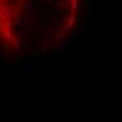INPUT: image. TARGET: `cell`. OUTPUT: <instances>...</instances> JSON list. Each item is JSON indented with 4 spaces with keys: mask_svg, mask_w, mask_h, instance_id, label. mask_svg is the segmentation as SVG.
<instances>
[{
    "mask_svg": "<svg viewBox=\"0 0 122 122\" xmlns=\"http://www.w3.org/2000/svg\"><path fill=\"white\" fill-rule=\"evenodd\" d=\"M74 23H76V13L70 11V15H69V17H67V20H66L65 30H66V31H70V30L74 27Z\"/></svg>",
    "mask_w": 122,
    "mask_h": 122,
    "instance_id": "6da1fadb",
    "label": "cell"
},
{
    "mask_svg": "<svg viewBox=\"0 0 122 122\" xmlns=\"http://www.w3.org/2000/svg\"><path fill=\"white\" fill-rule=\"evenodd\" d=\"M67 44H69L67 41H65V39H59V41H56V42L53 44V46H55L56 49H61V51H62V49L66 48V45H67Z\"/></svg>",
    "mask_w": 122,
    "mask_h": 122,
    "instance_id": "7a4b0ae2",
    "label": "cell"
},
{
    "mask_svg": "<svg viewBox=\"0 0 122 122\" xmlns=\"http://www.w3.org/2000/svg\"><path fill=\"white\" fill-rule=\"evenodd\" d=\"M61 10H58V9H56V10H53V15H52V21H53V23H58V20H59V18H61Z\"/></svg>",
    "mask_w": 122,
    "mask_h": 122,
    "instance_id": "3957f363",
    "label": "cell"
},
{
    "mask_svg": "<svg viewBox=\"0 0 122 122\" xmlns=\"http://www.w3.org/2000/svg\"><path fill=\"white\" fill-rule=\"evenodd\" d=\"M76 31H77V32H76V34H81V32H83V28H77V30H76Z\"/></svg>",
    "mask_w": 122,
    "mask_h": 122,
    "instance_id": "277c9868",
    "label": "cell"
},
{
    "mask_svg": "<svg viewBox=\"0 0 122 122\" xmlns=\"http://www.w3.org/2000/svg\"><path fill=\"white\" fill-rule=\"evenodd\" d=\"M93 1H94V4H96V6H97V3H98V0H93Z\"/></svg>",
    "mask_w": 122,
    "mask_h": 122,
    "instance_id": "5b68a950",
    "label": "cell"
}]
</instances>
